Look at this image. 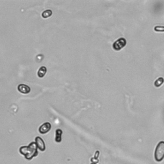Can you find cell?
<instances>
[{"mask_svg":"<svg viewBox=\"0 0 164 164\" xmlns=\"http://www.w3.org/2000/svg\"><path fill=\"white\" fill-rule=\"evenodd\" d=\"M37 146L35 142H31L28 146H22L19 148V152L23 155L28 160H32V158L38 155Z\"/></svg>","mask_w":164,"mask_h":164,"instance_id":"cell-1","label":"cell"},{"mask_svg":"<svg viewBox=\"0 0 164 164\" xmlns=\"http://www.w3.org/2000/svg\"><path fill=\"white\" fill-rule=\"evenodd\" d=\"M154 159L158 162L164 159V141H161L156 147L154 151Z\"/></svg>","mask_w":164,"mask_h":164,"instance_id":"cell-2","label":"cell"},{"mask_svg":"<svg viewBox=\"0 0 164 164\" xmlns=\"http://www.w3.org/2000/svg\"><path fill=\"white\" fill-rule=\"evenodd\" d=\"M126 40L125 38H120L115 41L112 45V47L115 51H120L121 49L125 48L126 45Z\"/></svg>","mask_w":164,"mask_h":164,"instance_id":"cell-3","label":"cell"},{"mask_svg":"<svg viewBox=\"0 0 164 164\" xmlns=\"http://www.w3.org/2000/svg\"><path fill=\"white\" fill-rule=\"evenodd\" d=\"M51 124L49 122H46L43 123L42 125L39 126V131L40 133L44 135L48 133V132L51 130Z\"/></svg>","mask_w":164,"mask_h":164,"instance_id":"cell-4","label":"cell"},{"mask_svg":"<svg viewBox=\"0 0 164 164\" xmlns=\"http://www.w3.org/2000/svg\"><path fill=\"white\" fill-rule=\"evenodd\" d=\"M35 140L36 144L37 146V148H38L39 150L41 151H44L46 150V147L44 141L43 140L42 138L40 137H36Z\"/></svg>","mask_w":164,"mask_h":164,"instance_id":"cell-5","label":"cell"},{"mask_svg":"<svg viewBox=\"0 0 164 164\" xmlns=\"http://www.w3.org/2000/svg\"><path fill=\"white\" fill-rule=\"evenodd\" d=\"M18 89L19 92H20L21 93L24 94H29L31 91V88L29 86H28L25 84L19 85L18 87Z\"/></svg>","mask_w":164,"mask_h":164,"instance_id":"cell-6","label":"cell"},{"mask_svg":"<svg viewBox=\"0 0 164 164\" xmlns=\"http://www.w3.org/2000/svg\"><path fill=\"white\" fill-rule=\"evenodd\" d=\"M46 73H47L46 67L45 66H42V67L39 68L38 72H37V75H38L39 78H42L45 76V74H46Z\"/></svg>","mask_w":164,"mask_h":164,"instance_id":"cell-7","label":"cell"},{"mask_svg":"<svg viewBox=\"0 0 164 164\" xmlns=\"http://www.w3.org/2000/svg\"><path fill=\"white\" fill-rule=\"evenodd\" d=\"M62 131L60 129H56L55 131V141L56 142H60L62 141Z\"/></svg>","mask_w":164,"mask_h":164,"instance_id":"cell-8","label":"cell"},{"mask_svg":"<svg viewBox=\"0 0 164 164\" xmlns=\"http://www.w3.org/2000/svg\"><path fill=\"white\" fill-rule=\"evenodd\" d=\"M164 82V79L162 77H160L154 82V85L156 87H160L161 85H162Z\"/></svg>","mask_w":164,"mask_h":164,"instance_id":"cell-9","label":"cell"},{"mask_svg":"<svg viewBox=\"0 0 164 164\" xmlns=\"http://www.w3.org/2000/svg\"><path fill=\"white\" fill-rule=\"evenodd\" d=\"M51 15H52V11H51V10H44V12L42 13V17L44 19L50 18Z\"/></svg>","mask_w":164,"mask_h":164,"instance_id":"cell-10","label":"cell"},{"mask_svg":"<svg viewBox=\"0 0 164 164\" xmlns=\"http://www.w3.org/2000/svg\"><path fill=\"white\" fill-rule=\"evenodd\" d=\"M154 30L157 32H164V27L163 26H157L154 28Z\"/></svg>","mask_w":164,"mask_h":164,"instance_id":"cell-11","label":"cell"},{"mask_svg":"<svg viewBox=\"0 0 164 164\" xmlns=\"http://www.w3.org/2000/svg\"><path fill=\"white\" fill-rule=\"evenodd\" d=\"M91 164H97V163H91Z\"/></svg>","mask_w":164,"mask_h":164,"instance_id":"cell-12","label":"cell"}]
</instances>
